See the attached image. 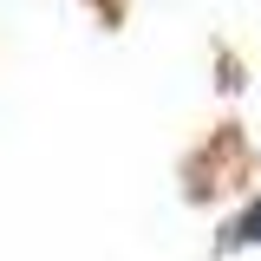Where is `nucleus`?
<instances>
[{
    "label": "nucleus",
    "instance_id": "nucleus-1",
    "mask_svg": "<svg viewBox=\"0 0 261 261\" xmlns=\"http://www.w3.org/2000/svg\"><path fill=\"white\" fill-rule=\"evenodd\" d=\"M242 242H261V202H255V209H248L235 228H228V248H242Z\"/></svg>",
    "mask_w": 261,
    "mask_h": 261
}]
</instances>
